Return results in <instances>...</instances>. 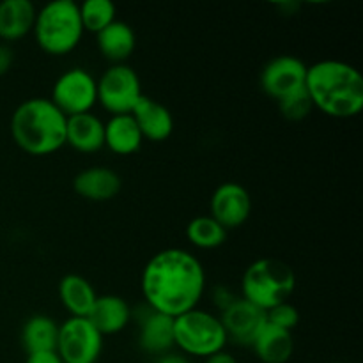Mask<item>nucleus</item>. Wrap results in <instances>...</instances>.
I'll return each mask as SVG.
<instances>
[{
    "label": "nucleus",
    "instance_id": "obj_13",
    "mask_svg": "<svg viewBox=\"0 0 363 363\" xmlns=\"http://www.w3.org/2000/svg\"><path fill=\"white\" fill-rule=\"evenodd\" d=\"M140 130L142 138L151 142H163L172 135L174 117L165 105L156 99L142 96L140 101L130 113Z\"/></svg>",
    "mask_w": 363,
    "mask_h": 363
},
{
    "label": "nucleus",
    "instance_id": "obj_26",
    "mask_svg": "<svg viewBox=\"0 0 363 363\" xmlns=\"http://www.w3.org/2000/svg\"><path fill=\"white\" fill-rule=\"evenodd\" d=\"M277 103H279V108L282 112V116L289 121H303L312 112V108H314L311 96L307 92V87L287 96V98L280 99Z\"/></svg>",
    "mask_w": 363,
    "mask_h": 363
},
{
    "label": "nucleus",
    "instance_id": "obj_17",
    "mask_svg": "<svg viewBox=\"0 0 363 363\" xmlns=\"http://www.w3.org/2000/svg\"><path fill=\"white\" fill-rule=\"evenodd\" d=\"M66 144L78 152H96L105 145V123L94 113L67 117Z\"/></svg>",
    "mask_w": 363,
    "mask_h": 363
},
{
    "label": "nucleus",
    "instance_id": "obj_32",
    "mask_svg": "<svg viewBox=\"0 0 363 363\" xmlns=\"http://www.w3.org/2000/svg\"><path fill=\"white\" fill-rule=\"evenodd\" d=\"M155 363H190L184 354H176V353H167L162 354Z\"/></svg>",
    "mask_w": 363,
    "mask_h": 363
},
{
    "label": "nucleus",
    "instance_id": "obj_25",
    "mask_svg": "<svg viewBox=\"0 0 363 363\" xmlns=\"http://www.w3.org/2000/svg\"><path fill=\"white\" fill-rule=\"evenodd\" d=\"M78 9L84 30L92 34H99L103 28L116 21V6L110 0H85Z\"/></svg>",
    "mask_w": 363,
    "mask_h": 363
},
{
    "label": "nucleus",
    "instance_id": "obj_29",
    "mask_svg": "<svg viewBox=\"0 0 363 363\" xmlns=\"http://www.w3.org/2000/svg\"><path fill=\"white\" fill-rule=\"evenodd\" d=\"M25 363H62L57 351H39V353L27 354Z\"/></svg>",
    "mask_w": 363,
    "mask_h": 363
},
{
    "label": "nucleus",
    "instance_id": "obj_16",
    "mask_svg": "<svg viewBox=\"0 0 363 363\" xmlns=\"http://www.w3.org/2000/svg\"><path fill=\"white\" fill-rule=\"evenodd\" d=\"M87 319L103 337L113 335L126 328L131 319V311L121 296L105 294L96 298L94 307L89 312Z\"/></svg>",
    "mask_w": 363,
    "mask_h": 363
},
{
    "label": "nucleus",
    "instance_id": "obj_4",
    "mask_svg": "<svg viewBox=\"0 0 363 363\" xmlns=\"http://www.w3.org/2000/svg\"><path fill=\"white\" fill-rule=\"evenodd\" d=\"M34 34L39 48L53 57L67 55L82 41L84 25L73 0H53L35 13Z\"/></svg>",
    "mask_w": 363,
    "mask_h": 363
},
{
    "label": "nucleus",
    "instance_id": "obj_12",
    "mask_svg": "<svg viewBox=\"0 0 363 363\" xmlns=\"http://www.w3.org/2000/svg\"><path fill=\"white\" fill-rule=\"evenodd\" d=\"M252 213V199L247 188L238 183H223L211 197V216L225 230L241 227Z\"/></svg>",
    "mask_w": 363,
    "mask_h": 363
},
{
    "label": "nucleus",
    "instance_id": "obj_30",
    "mask_svg": "<svg viewBox=\"0 0 363 363\" xmlns=\"http://www.w3.org/2000/svg\"><path fill=\"white\" fill-rule=\"evenodd\" d=\"M13 60H14L13 50H11L7 45H0V77H4V74L11 69Z\"/></svg>",
    "mask_w": 363,
    "mask_h": 363
},
{
    "label": "nucleus",
    "instance_id": "obj_6",
    "mask_svg": "<svg viewBox=\"0 0 363 363\" xmlns=\"http://www.w3.org/2000/svg\"><path fill=\"white\" fill-rule=\"evenodd\" d=\"M174 344L183 353L208 358L223 351L227 335L220 318L211 312L194 308L174 319Z\"/></svg>",
    "mask_w": 363,
    "mask_h": 363
},
{
    "label": "nucleus",
    "instance_id": "obj_20",
    "mask_svg": "<svg viewBox=\"0 0 363 363\" xmlns=\"http://www.w3.org/2000/svg\"><path fill=\"white\" fill-rule=\"evenodd\" d=\"M252 347L261 362L286 363L294 353L293 333L266 323L259 335L255 337Z\"/></svg>",
    "mask_w": 363,
    "mask_h": 363
},
{
    "label": "nucleus",
    "instance_id": "obj_18",
    "mask_svg": "<svg viewBox=\"0 0 363 363\" xmlns=\"http://www.w3.org/2000/svg\"><path fill=\"white\" fill-rule=\"evenodd\" d=\"M98 38L99 53L105 57L112 66L116 64H124L131 57L137 46V38H135L133 28L124 21H113L108 27L103 28Z\"/></svg>",
    "mask_w": 363,
    "mask_h": 363
},
{
    "label": "nucleus",
    "instance_id": "obj_8",
    "mask_svg": "<svg viewBox=\"0 0 363 363\" xmlns=\"http://www.w3.org/2000/svg\"><path fill=\"white\" fill-rule=\"evenodd\" d=\"M103 350V335L87 318H69L59 326L57 354L62 363H96Z\"/></svg>",
    "mask_w": 363,
    "mask_h": 363
},
{
    "label": "nucleus",
    "instance_id": "obj_31",
    "mask_svg": "<svg viewBox=\"0 0 363 363\" xmlns=\"http://www.w3.org/2000/svg\"><path fill=\"white\" fill-rule=\"evenodd\" d=\"M206 363H238V360L230 353L220 351V353L211 354V357L206 358Z\"/></svg>",
    "mask_w": 363,
    "mask_h": 363
},
{
    "label": "nucleus",
    "instance_id": "obj_23",
    "mask_svg": "<svg viewBox=\"0 0 363 363\" xmlns=\"http://www.w3.org/2000/svg\"><path fill=\"white\" fill-rule=\"evenodd\" d=\"M59 325L46 315H34L21 328V346L27 354L39 351H55Z\"/></svg>",
    "mask_w": 363,
    "mask_h": 363
},
{
    "label": "nucleus",
    "instance_id": "obj_24",
    "mask_svg": "<svg viewBox=\"0 0 363 363\" xmlns=\"http://www.w3.org/2000/svg\"><path fill=\"white\" fill-rule=\"evenodd\" d=\"M186 238L194 247L201 250H211L223 245L227 230L213 216H197L188 223Z\"/></svg>",
    "mask_w": 363,
    "mask_h": 363
},
{
    "label": "nucleus",
    "instance_id": "obj_5",
    "mask_svg": "<svg viewBox=\"0 0 363 363\" xmlns=\"http://www.w3.org/2000/svg\"><path fill=\"white\" fill-rule=\"evenodd\" d=\"M296 287V275L293 268L279 259L266 257L252 262L241 279L243 300L250 301L262 311L289 301Z\"/></svg>",
    "mask_w": 363,
    "mask_h": 363
},
{
    "label": "nucleus",
    "instance_id": "obj_9",
    "mask_svg": "<svg viewBox=\"0 0 363 363\" xmlns=\"http://www.w3.org/2000/svg\"><path fill=\"white\" fill-rule=\"evenodd\" d=\"M50 101L66 117L89 113L98 103L96 78L84 67H71L57 78Z\"/></svg>",
    "mask_w": 363,
    "mask_h": 363
},
{
    "label": "nucleus",
    "instance_id": "obj_19",
    "mask_svg": "<svg viewBox=\"0 0 363 363\" xmlns=\"http://www.w3.org/2000/svg\"><path fill=\"white\" fill-rule=\"evenodd\" d=\"M35 7L30 0L0 2V39L18 41L34 28Z\"/></svg>",
    "mask_w": 363,
    "mask_h": 363
},
{
    "label": "nucleus",
    "instance_id": "obj_15",
    "mask_svg": "<svg viewBox=\"0 0 363 363\" xmlns=\"http://www.w3.org/2000/svg\"><path fill=\"white\" fill-rule=\"evenodd\" d=\"M138 344L142 350L149 354H167L172 350L174 344V318L160 312H147L140 321V333H138Z\"/></svg>",
    "mask_w": 363,
    "mask_h": 363
},
{
    "label": "nucleus",
    "instance_id": "obj_21",
    "mask_svg": "<svg viewBox=\"0 0 363 363\" xmlns=\"http://www.w3.org/2000/svg\"><path fill=\"white\" fill-rule=\"evenodd\" d=\"M142 135L133 117L128 116H112L108 123H105V145L119 156L133 155L140 149Z\"/></svg>",
    "mask_w": 363,
    "mask_h": 363
},
{
    "label": "nucleus",
    "instance_id": "obj_14",
    "mask_svg": "<svg viewBox=\"0 0 363 363\" xmlns=\"http://www.w3.org/2000/svg\"><path fill=\"white\" fill-rule=\"evenodd\" d=\"M121 177L108 167H89L77 174L73 188L80 197L92 202H105L121 191Z\"/></svg>",
    "mask_w": 363,
    "mask_h": 363
},
{
    "label": "nucleus",
    "instance_id": "obj_1",
    "mask_svg": "<svg viewBox=\"0 0 363 363\" xmlns=\"http://www.w3.org/2000/svg\"><path fill=\"white\" fill-rule=\"evenodd\" d=\"M140 284L147 307L176 319L197 308L206 289V273L190 252L167 248L149 259Z\"/></svg>",
    "mask_w": 363,
    "mask_h": 363
},
{
    "label": "nucleus",
    "instance_id": "obj_11",
    "mask_svg": "<svg viewBox=\"0 0 363 363\" xmlns=\"http://www.w3.org/2000/svg\"><path fill=\"white\" fill-rule=\"evenodd\" d=\"M220 321L225 330L227 340L230 339L241 346H252L266 325V312L243 298H236V301L222 312Z\"/></svg>",
    "mask_w": 363,
    "mask_h": 363
},
{
    "label": "nucleus",
    "instance_id": "obj_2",
    "mask_svg": "<svg viewBox=\"0 0 363 363\" xmlns=\"http://www.w3.org/2000/svg\"><path fill=\"white\" fill-rule=\"evenodd\" d=\"M314 108L335 119H350L363 108V78L357 67L340 60L307 66L305 80Z\"/></svg>",
    "mask_w": 363,
    "mask_h": 363
},
{
    "label": "nucleus",
    "instance_id": "obj_28",
    "mask_svg": "<svg viewBox=\"0 0 363 363\" xmlns=\"http://www.w3.org/2000/svg\"><path fill=\"white\" fill-rule=\"evenodd\" d=\"M236 298L238 296H234V294L230 293V291L227 289V287H223V286L216 287V289L213 291V301H215V305L222 312L225 311V308L229 307V305H233L234 301H236Z\"/></svg>",
    "mask_w": 363,
    "mask_h": 363
},
{
    "label": "nucleus",
    "instance_id": "obj_10",
    "mask_svg": "<svg viewBox=\"0 0 363 363\" xmlns=\"http://www.w3.org/2000/svg\"><path fill=\"white\" fill-rule=\"evenodd\" d=\"M307 66L293 55H280L269 60L261 71V87L269 98L280 99L305 89Z\"/></svg>",
    "mask_w": 363,
    "mask_h": 363
},
{
    "label": "nucleus",
    "instance_id": "obj_27",
    "mask_svg": "<svg viewBox=\"0 0 363 363\" xmlns=\"http://www.w3.org/2000/svg\"><path fill=\"white\" fill-rule=\"evenodd\" d=\"M266 323L293 333V330L296 328L298 323H300V312H298V308L294 307V305H291L289 301H284V303L266 311Z\"/></svg>",
    "mask_w": 363,
    "mask_h": 363
},
{
    "label": "nucleus",
    "instance_id": "obj_3",
    "mask_svg": "<svg viewBox=\"0 0 363 363\" xmlns=\"http://www.w3.org/2000/svg\"><path fill=\"white\" fill-rule=\"evenodd\" d=\"M67 117L48 98H30L11 117V135L18 147L32 156H46L66 145Z\"/></svg>",
    "mask_w": 363,
    "mask_h": 363
},
{
    "label": "nucleus",
    "instance_id": "obj_7",
    "mask_svg": "<svg viewBox=\"0 0 363 363\" xmlns=\"http://www.w3.org/2000/svg\"><path fill=\"white\" fill-rule=\"evenodd\" d=\"M98 101L112 116H128L140 101L142 87L137 71L128 64L110 66L99 80H96Z\"/></svg>",
    "mask_w": 363,
    "mask_h": 363
},
{
    "label": "nucleus",
    "instance_id": "obj_22",
    "mask_svg": "<svg viewBox=\"0 0 363 363\" xmlns=\"http://www.w3.org/2000/svg\"><path fill=\"white\" fill-rule=\"evenodd\" d=\"M59 298L71 318H87L98 294L84 277L66 275L59 284Z\"/></svg>",
    "mask_w": 363,
    "mask_h": 363
}]
</instances>
